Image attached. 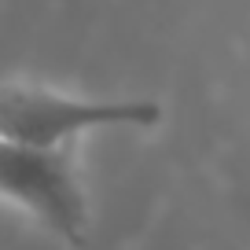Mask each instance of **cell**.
Returning a JSON list of instances; mask_svg holds the SVG:
<instances>
[{
  "instance_id": "7a4b0ae2",
  "label": "cell",
  "mask_w": 250,
  "mask_h": 250,
  "mask_svg": "<svg viewBox=\"0 0 250 250\" xmlns=\"http://www.w3.org/2000/svg\"><path fill=\"white\" fill-rule=\"evenodd\" d=\"M0 199L66 247L88 239V195L70 151H37L0 136Z\"/></svg>"
},
{
  "instance_id": "6da1fadb",
  "label": "cell",
  "mask_w": 250,
  "mask_h": 250,
  "mask_svg": "<svg viewBox=\"0 0 250 250\" xmlns=\"http://www.w3.org/2000/svg\"><path fill=\"white\" fill-rule=\"evenodd\" d=\"M162 103L147 96H70L44 85H0V136L37 151H70L100 129H155Z\"/></svg>"
}]
</instances>
